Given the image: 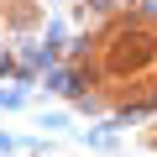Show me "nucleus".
I'll list each match as a JSON object with an SVG mask.
<instances>
[{
    "instance_id": "f257e3e1",
    "label": "nucleus",
    "mask_w": 157,
    "mask_h": 157,
    "mask_svg": "<svg viewBox=\"0 0 157 157\" xmlns=\"http://www.w3.org/2000/svg\"><path fill=\"white\" fill-rule=\"evenodd\" d=\"M68 94L105 110H157V11L121 6L68 47Z\"/></svg>"
}]
</instances>
